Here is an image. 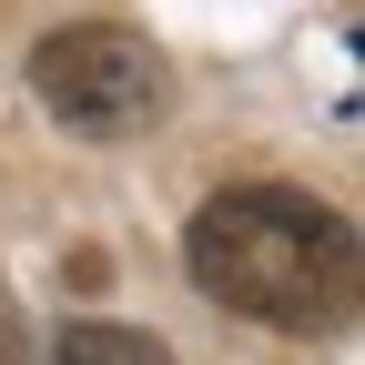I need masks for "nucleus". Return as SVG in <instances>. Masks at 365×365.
<instances>
[{
  "mask_svg": "<svg viewBox=\"0 0 365 365\" xmlns=\"http://www.w3.org/2000/svg\"><path fill=\"white\" fill-rule=\"evenodd\" d=\"M0 365H31V345H21V335H11V325H0Z\"/></svg>",
  "mask_w": 365,
  "mask_h": 365,
  "instance_id": "nucleus-4",
  "label": "nucleus"
},
{
  "mask_svg": "<svg viewBox=\"0 0 365 365\" xmlns=\"http://www.w3.org/2000/svg\"><path fill=\"white\" fill-rule=\"evenodd\" d=\"M31 91H41V112H51L61 132H81V143H132V132L163 122L173 71H163V51L143 31L81 21V31H51L31 51Z\"/></svg>",
  "mask_w": 365,
  "mask_h": 365,
  "instance_id": "nucleus-2",
  "label": "nucleus"
},
{
  "mask_svg": "<svg viewBox=\"0 0 365 365\" xmlns=\"http://www.w3.org/2000/svg\"><path fill=\"white\" fill-rule=\"evenodd\" d=\"M51 365H173L163 335L143 325H112V314H71V325L51 335Z\"/></svg>",
  "mask_w": 365,
  "mask_h": 365,
  "instance_id": "nucleus-3",
  "label": "nucleus"
},
{
  "mask_svg": "<svg viewBox=\"0 0 365 365\" xmlns=\"http://www.w3.org/2000/svg\"><path fill=\"white\" fill-rule=\"evenodd\" d=\"M182 264L223 314H254V325L284 335H325L355 304V223L335 203L294 193V182H234L193 213Z\"/></svg>",
  "mask_w": 365,
  "mask_h": 365,
  "instance_id": "nucleus-1",
  "label": "nucleus"
}]
</instances>
